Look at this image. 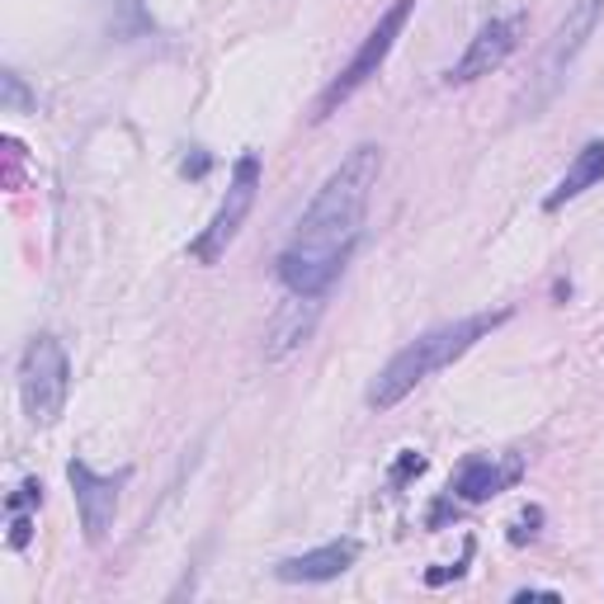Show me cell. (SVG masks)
Segmentation results:
<instances>
[{
	"mask_svg": "<svg viewBox=\"0 0 604 604\" xmlns=\"http://www.w3.org/2000/svg\"><path fill=\"white\" fill-rule=\"evenodd\" d=\"M382 171V147L360 142L340 166L326 175V185L317 189V199L307 203V213L298 217L293 241L279 251V279L288 284V293L302 298H322L326 288L340 279L345 260L360 241L368 199H374Z\"/></svg>",
	"mask_w": 604,
	"mask_h": 604,
	"instance_id": "obj_1",
	"label": "cell"
},
{
	"mask_svg": "<svg viewBox=\"0 0 604 604\" xmlns=\"http://www.w3.org/2000/svg\"><path fill=\"white\" fill-rule=\"evenodd\" d=\"M505 322H511V307L473 312V317L449 322V326H435V331H425L420 340H411V345L397 350L392 360H388V368L374 378V388H368V406H374V411H392L402 397L416 392L425 378H435L439 368H449L453 360H463V354H468L477 340L491 336Z\"/></svg>",
	"mask_w": 604,
	"mask_h": 604,
	"instance_id": "obj_2",
	"label": "cell"
},
{
	"mask_svg": "<svg viewBox=\"0 0 604 604\" xmlns=\"http://www.w3.org/2000/svg\"><path fill=\"white\" fill-rule=\"evenodd\" d=\"M604 20V0H571L567 15H562V24L553 29V38H548L543 58H539V72H533V80L525 86V95H519V114H539V109L553 100L562 76L571 72V62L581 58V48L590 43V34H595V24Z\"/></svg>",
	"mask_w": 604,
	"mask_h": 604,
	"instance_id": "obj_3",
	"label": "cell"
},
{
	"mask_svg": "<svg viewBox=\"0 0 604 604\" xmlns=\"http://www.w3.org/2000/svg\"><path fill=\"white\" fill-rule=\"evenodd\" d=\"M411 10H416V0H392V5L382 10V20L374 24V29H368V38L360 43V52H354V58H350V66H345V72H340V76L331 80V86L322 90V100H317V114H312V118H317V123H322V118H331V114H336V104H345L354 90H360V86H368V80L378 76V66L388 62V52L397 48V38H402V29H406Z\"/></svg>",
	"mask_w": 604,
	"mask_h": 604,
	"instance_id": "obj_4",
	"label": "cell"
},
{
	"mask_svg": "<svg viewBox=\"0 0 604 604\" xmlns=\"http://www.w3.org/2000/svg\"><path fill=\"white\" fill-rule=\"evenodd\" d=\"M66 392H72V364H66V350L52 336L29 340L20 364V397H24V416L34 425H52L66 406Z\"/></svg>",
	"mask_w": 604,
	"mask_h": 604,
	"instance_id": "obj_5",
	"label": "cell"
},
{
	"mask_svg": "<svg viewBox=\"0 0 604 604\" xmlns=\"http://www.w3.org/2000/svg\"><path fill=\"white\" fill-rule=\"evenodd\" d=\"M255 194H260V156H255V151H246V156L237 161V171H231L227 199L217 203L213 223L203 227V237L194 241L199 265H217V260L227 255V246L237 241V231L246 227V217H251V209H255Z\"/></svg>",
	"mask_w": 604,
	"mask_h": 604,
	"instance_id": "obj_6",
	"label": "cell"
},
{
	"mask_svg": "<svg viewBox=\"0 0 604 604\" xmlns=\"http://www.w3.org/2000/svg\"><path fill=\"white\" fill-rule=\"evenodd\" d=\"M128 468L114 473V477H100L90 463L72 458L66 463V482H72V496H76V511H80V529H86L90 543H104L109 529H114V515H118V491L128 487Z\"/></svg>",
	"mask_w": 604,
	"mask_h": 604,
	"instance_id": "obj_7",
	"label": "cell"
},
{
	"mask_svg": "<svg viewBox=\"0 0 604 604\" xmlns=\"http://www.w3.org/2000/svg\"><path fill=\"white\" fill-rule=\"evenodd\" d=\"M519 34H525V15H505V20L482 24L477 38L468 43V52L449 66L444 80H449V86H468V80H477V76H491L519 48Z\"/></svg>",
	"mask_w": 604,
	"mask_h": 604,
	"instance_id": "obj_8",
	"label": "cell"
},
{
	"mask_svg": "<svg viewBox=\"0 0 604 604\" xmlns=\"http://www.w3.org/2000/svg\"><path fill=\"white\" fill-rule=\"evenodd\" d=\"M519 473H525V463L519 458H496V453H473V458L458 463V473H453V496L463 505H482L491 496H501L511 482H519Z\"/></svg>",
	"mask_w": 604,
	"mask_h": 604,
	"instance_id": "obj_9",
	"label": "cell"
},
{
	"mask_svg": "<svg viewBox=\"0 0 604 604\" xmlns=\"http://www.w3.org/2000/svg\"><path fill=\"white\" fill-rule=\"evenodd\" d=\"M354 562H360V543H354V539H336V543L312 548V553H302V557H284L279 567H274V576L288 581V586H298V581L317 586V581H336V576L350 571Z\"/></svg>",
	"mask_w": 604,
	"mask_h": 604,
	"instance_id": "obj_10",
	"label": "cell"
},
{
	"mask_svg": "<svg viewBox=\"0 0 604 604\" xmlns=\"http://www.w3.org/2000/svg\"><path fill=\"white\" fill-rule=\"evenodd\" d=\"M317 298H302V293H293L284 302L279 312L269 317V331H265V354L269 360H284L288 350H298L302 340L312 336V326H317Z\"/></svg>",
	"mask_w": 604,
	"mask_h": 604,
	"instance_id": "obj_11",
	"label": "cell"
},
{
	"mask_svg": "<svg viewBox=\"0 0 604 604\" xmlns=\"http://www.w3.org/2000/svg\"><path fill=\"white\" fill-rule=\"evenodd\" d=\"M595 185H604V142H586L581 151H576V161L567 166V175L557 180V189L543 199V209H548V213H557L562 203L581 199L586 189H595Z\"/></svg>",
	"mask_w": 604,
	"mask_h": 604,
	"instance_id": "obj_12",
	"label": "cell"
},
{
	"mask_svg": "<svg viewBox=\"0 0 604 604\" xmlns=\"http://www.w3.org/2000/svg\"><path fill=\"white\" fill-rule=\"evenodd\" d=\"M0 90H5V109H34L29 90L20 86V76H15V72H5V76H0Z\"/></svg>",
	"mask_w": 604,
	"mask_h": 604,
	"instance_id": "obj_13",
	"label": "cell"
},
{
	"mask_svg": "<svg viewBox=\"0 0 604 604\" xmlns=\"http://www.w3.org/2000/svg\"><path fill=\"white\" fill-rule=\"evenodd\" d=\"M29 505H43V482H34V477L15 491V496H10V515H15V511H29Z\"/></svg>",
	"mask_w": 604,
	"mask_h": 604,
	"instance_id": "obj_14",
	"label": "cell"
},
{
	"mask_svg": "<svg viewBox=\"0 0 604 604\" xmlns=\"http://www.w3.org/2000/svg\"><path fill=\"white\" fill-rule=\"evenodd\" d=\"M416 473H425V458H420L416 449H406L402 458H397V468H392V487H402L406 477H416Z\"/></svg>",
	"mask_w": 604,
	"mask_h": 604,
	"instance_id": "obj_15",
	"label": "cell"
},
{
	"mask_svg": "<svg viewBox=\"0 0 604 604\" xmlns=\"http://www.w3.org/2000/svg\"><path fill=\"white\" fill-rule=\"evenodd\" d=\"M29 533H34V519L15 511V519H10V548H29Z\"/></svg>",
	"mask_w": 604,
	"mask_h": 604,
	"instance_id": "obj_16",
	"label": "cell"
},
{
	"mask_svg": "<svg viewBox=\"0 0 604 604\" xmlns=\"http://www.w3.org/2000/svg\"><path fill=\"white\" fill-rule=\"evenodd\" d=\"M209 171V156H194V161H185V175H203Z\"/></svg>",
	"mask_w": 604,
	"mask_h": 604,
	"instance_id": "obj_17",
	"label": "cell"
}]
</instances>
